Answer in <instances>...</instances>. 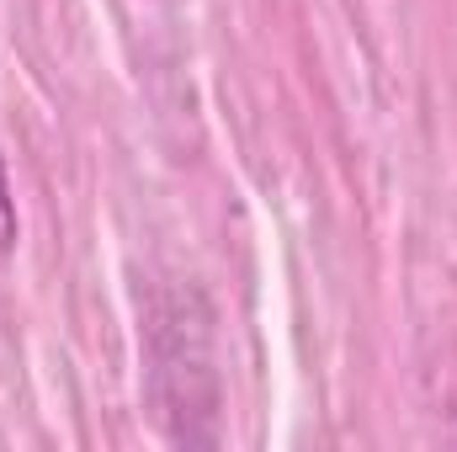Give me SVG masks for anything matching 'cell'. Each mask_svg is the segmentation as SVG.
<instances>
[{
    "mask_svg": "<svg viewBox=\"0 0 457 452\" xmlns=\"http://www.w3.org/2000/svg\"><path fill=\"white\" fill-rule=\"evenodd\" d=\"M16 239V213H11V187H5V165H0V245Z\"/></svg>",
    "mask_w": 457,
    "mask_h": 452,
    "instance_id": "1",
    "label": "cell"
}]
</instances>
